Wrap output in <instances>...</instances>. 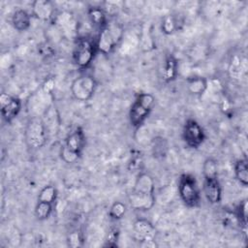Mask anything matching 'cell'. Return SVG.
<instances>
[{
  "instance_id": "obj_1",
  "label": "cell",
  "mask_w": 248,
  "mask_h": 248,
  "mask_svg": "<svg viewBox=\"0 0 248 248\" xmlns=\"http://www.w3.org/2000/svg\"><path fill=\"white\" fill-rule=\"evenodd\" d=\"M131 208L139 211H148L155 205V182L147 172H140L128 196Z\"/></svg>"
},
{
  "instance_id": "obj_2",
  "label": "cell",
  "mask_w": 248,
  "mask_h": 248,
  "mask_svg": "<svg viewBox=\"0 0 248 248\" xmlns=\"http://www.w3.org/2000/svg\"><path fill=\"white\" fill-rule=\"evenodd\" d=\"M98 53L96 39L90 36L78 37L76 40L72 59L73 63L80 70L87 69Z\"/></svg>"
},
{
  "instance_id": "obj_3",
  "label": "cell",
  "mask_w": 248,
  "mask_h": 248,
  "mask_svg": "<svg viewBox=\"0 0 248 248\" xmlns=\"http://www.w3.org/2000/svg\"><path fill=\"white\" fill-rule=\"evenodd\" d=\"M86 137L81 127L75 128L65 139L61 148V159L67 164H74L79 160L85 148Z\"/></svg>"
},
{
  "instance_id": "obj_4",
  "label": "cell",
  "mask_w": 248,
  "mask_h": 248,
  "mask_svg": "<svg viewBox=\"0 0 248 248\" xmlns=\"http://www.w3.org/2000/svg\"><path fill=\"white\" fill-rule=\"evenodd\" d=\"M155 106V97L151 93H139L129 109V121L134 129H139L148 118Z\"/></svg>"
},
{
  "instance_id": "obj_5",
  "label": "cell",
  "mask_w": 248,
  "mask_h": 248,
  "mask_svg": "<svg viewBox=\"0 0 248 248\" xmlns=\"http://www.w3.org/2000/svg\"><path fill=\"white\" fill-rule=\"evenodd\" d=\"M123 26L116 21H109L99 31L96 39L98 52L103 54L111 53L123 39Z\"/></svg>"
},
{
  "instance_id": "obj_6",
  "label": "cell",
  "mask_w": 248,
  "mask_h": 248,
  "mask_svg": "<svg viewBox=\"0 0 248 248\" xmlns=\"http://www.w3.org/2000/svg\"><path fill=\"white\" fill-rule=\"evenodd\" d=\"M178 195L181 202L189 208H194L201 203V189L195 175L182 173L177 182Z\"/></svg>"
},
{
  "instance_id": "obj_7",
  "label": "cell",
  "mask_w": 248,
  "mask_h": 248,
  "mask_svg": "<svg viewBox=\"0 0 248 248\" xmlns=\"http://www.w3.org/2000/svg\"><path fill=\"white\" fill-rule=\"evenodd\" d=\"M25 142L31 149H40L46 143V132L44 121L39 117L28 120L24 132Z\"/></svg>"
},
{
  "instance_id": "obj_8",
  "label": "cell",
  "mask_w": 248,
  "mask_h": 248,
  "mask_svg": "<svg viewBox=\"0 0 248 248\" xmlns=\"http://www.w3.org/2000/svg\"><path fill=\"white\" fill-rule=\"evenodd\" d=\"M97 88L95 78L89 74H83L77 77L71 83L72 96L79 102L89 101Z\"/></svg>"
},
{
  "instance_id": "obj_9",
  "label": "cell",
  "mask_w": 248,
  "mask_h": 248,
  "mask_svg": "<svg viewBox=\"0 0 248 248\" xmlns=\"http://www.w3.org/2000/svg\"><path fill=\"white\" fill-rule=\"evenodd\" d=\"M205 132L202 125L194 118H188L182 128V140L186 146L198 149L205 140Z\"/></svg>"
},
{
  "instance_id": "obj_10",
  "label": "cell",
  "mask_w": 248,
  "mask_h": 248,
  "mask_svg": "<svg viewBox=\"0 0 248 248\" xmlns=\"http://www.w3.org/2000/svg\"><path fill=\"white\" fill-rule=\"evenodd\" d=\"M0 107L3 120L7 123H11L19 114L22 103L18 97L11 96L8 93H1Z\"/></svg>"
},
{
  "instance_id": "obj_11",
  "label": "cell",
  "mask_w": 248,
  "mask_h": 248,
  "mask_svg": "<svg viewBox=\"0 0 248 248\" xmlns=\"http://www.w3.org/2000/svg\"><path fill=\"white\" fill-rule=\"evenodd\" d=\"M133 232L135 239L141 243H147V245H149L148 243L155 240L156 229L147 219H137L133 224Z\"/></svg>"
},
{
  "instance_id": "obj_12",
  "label": "cell",
  "mask_w": 248,
  "mask_h": 248,
  "mask_svg": "<svg viewBox=\"0 0 248 248\" xmlns=\"http://www.w3.org/2000/svg\"><path fill=\"white\" fill-rule=\"evenodd\" d=\"M202 192L211 204H218L222 201L223 191L221 183L217 176H203L202 181Z\"/></svg>"
},
{
  "instance_id": "obj_13",
  "label": "cell",
  "mask_w": 248,
  "mask_h": 248,
  "mask_svg": "<svg viewBox=\"0 0 248 248\" xmlns=\"http://www.w3.org/2000/svg\"><path fill=\"white\" fill-rule=\"evenodd\" d=\"M31 7V15L41 21H53L57 15L53 3L48 0H36Z\"/></svg>"
},
{
  "instance_id": "obj_14",
  "label": "cell",
  "mask_w": 248,
  "mask_h": 248,
  "mask_svg": "<svg viewBox=\"0 0 248 248\" xmlns=\"http://www.w3.org/2000/svg\"><path fill=\"white\" fill-rule=\"evenodd\" d=\"M178 74V62L175 56L171 53L166 55L163 70H162V78L165 82L173 81Z\"/></svg>"
},
{
  "instance_id": "obj_15",
  "label": "cell",
  "mask_w": 248,
  "mask_h": 248,
  "mask_svg": "<svg viewBox=\"0 0 248 248\" xmlns=\"http://www.w3.org/2000/svg\"><path fill=\"white\" fill-rule=\"evenodd\" d=\"M32 16L24 9H17L12 16L13 27L18 32H24L31 26Z\"/></svg>"
},
{
  "instance_id": "obj_16",
  "label": "cell",
  "mask_w": 248,
  "mask_h": 248,
  "mask_svg": "<svg viewBox=\"0 0 248 248\" xmlns=\"http://www.w3.org/2000/svg\"><path fill=\"white\" fill-rule=\"evenodd\" d=\"M208 87V81L203 77H190L186 78L187 91L194 96H202Z\"/></svg>"
},
{
  "instance_id": "obj_17",
  "label": "cell",
  "mask_w": 248,
  "mask_h": 248,
  "mask_svg": "<svg viewBox=\"0 0 248 248\" xmlns=\"http://www.w3.org/2000/svg\"><path fill=\"white\" fill-rule=\"evenodd\" d=\"M87 15H88V18L90 20V22L99 29V31L105 27L107 25V23L108 22V14L107 12L99 6H93L90 7L87 11Z\"/></svg>"
},
{
  "instance_id": "obj_18",
  "label": "cell",
  "mask_w": 248,
  "mask_h": 248,
  "mask_svg": "<svg viewBox=\"0 0 248 248\" xmlns=\"http://www.w3.org/2000/svg\"><path fill=\"white\" fill-rule=\"evenodd\" d=\"M233 171L236 180L243 187L248 185V161L246 158H240L233 165Z\"/></svg>"
},
{
  "instance_id": "obj_19",
  "label": "cell",
  "mask_w": 248,
  "mask_h": 248,
  "mask_svg": "<svg viewBox=\"0 0 248 248\" xmlns=\"http://www.w3.org/2000/svg\"><path fill=\"white\" fill-rule=\"evenodd\" d=\"M53 207H54V203L43 202V201H37V203H36L35 209H34L35 217L39 221H44V220L48 219L50 217V215L52 214Z\"/></svg>"
},
{
  "instance_id": "obj_20",
  "label": "cell",
  "mask_w": 248,
  "mask_h": 248,
  "mask_svg": "<svg viewBox=\"0 0 248 248\" xmlns=\"http://www.w3.org/2000/svg\"><path fill=\"white\" fill-rule=\"evenodd\" d=\"M57 197H58V191L57 189L53 186V185H46L44 186L39 195H38V199L37 201H43V202H51L54 203L57 201Z\"/></svg>"
},
{
  "instance_id": "obj_21",
  "label": "cell",
  "mask_w": 248,
  "mask_h": 248,
  "mask_svg": "<svg viewBox=\"0 0 248 248\" xmlns=\"http://www.w3.org/2000/svg\"><path fill=\"white\" fill-rule=\"evenodd\" d=\"M234 215L240 227L244 231H246L247 229V201L246 200L239 202V203L235 207Z\"/></svg>"
},
{
  "instance_id": "obj_22",
  "label": "cell",
  "mask_w": 248,
  "mask_h": 248,
  "mask_svg": "<svg viewBox=\"0 0 248 248\" xmlns=\"http://www.w3.org/2000/svg\"><path fill=\"white\" fill-rule=\"evenodd\" d=\"M177 29V21L175 17L171 15L165 16L162 19L161 23V30L165 35H171Z\"/></svg>"
},
{
  "instance_id": "obj_23",
  "label": "cell",
  "mask_w": 248,
  "mask_h": 248,
  "mask_svg": "<svg viewBox=\"0 0 248 248\" xmlns=\"http://www.w3.org/2000/svg\"><path fill=\"white\" fill-rule=\"evenodd\" d=\"M126 210H127V205L120 201H116L111 204L108 211V216L112 220L117 221V220H120L122 217H124Z\"/></svg>"
},
{
  "instance_id": "obj_24",
  "label": "cell",
  "mask_w": 248,
  "mask_h": 248,
  "mask_svg": "<svg viewBox=\"0 0 248 248\" xmlns=\"http://www.w3.org/2000/svg\"><path fill=\"white\" fill-rule=\"evenodd\" d=\"M229 74L232 77V78H239L240 75L242 73V62L241 58L238 55H234L231 58L230 64H229Z\"/></svg>"
},
{
  "instance_id": "obj_25",
  "label": "cell",
  "mask_w": 248,
  "mask_h": 248,
  "mask_svg": "<svg viewBox=\"0 0 248 248\" xmlns=\"http://www.w3.org/2000/svg\"><path fill=\"white\" fill-rule=\"evenodd\" d=\"M203 176H217L218 175V164L213 158H206L202 165Z\"/></svg>"
},
{
  "instance_id": "obj_26",
  "label": "cell",
  "mask_w": 248,
  "mask_h": 248,
  "mask_svg": "<svg viewBox=\"0 0 248 248\" xmlns=\"http://www.w3.org/2000/svg\"><path fill=\"white\" fill-rule=\"evenodd\" d=\"M67 244L72 248L81 247L83 245V236L81 232L75 230L69 232L67 235Z\"/></svg>"
},
{
  "instance_id": "obj_27",
  "label": "cell",
  "mask_w": 248,
  "mask_h": 248,
  "mask_svg": "<svg viewBox=\"0 0 248 248\" xmlns=\"http://www.w3.org/2000/svg\"><path fill=\"white\" fill-rule=\"evenodd\" d=\"M118 236H119V231L117 229H111L108 232V244L106 246H109V247H114L117 246L116 242L118 240Z\"/></svg>"
},
{
  "instance_id": "obj_28",
  "label": "cell",
  "mask_w": 248,
  "mask_h": 248,
  "mask_svg": "<svg viewBox=\"0 0 248 248\" xmlns=\"http://www.w3.org/2000/svg\"><path fill=\"white\" fill-rule=\"evenodd\" d=\"M55 88V78L53 77L47 78L43 83V91L46 94H51Z\"/></svg>"
}]
</instances>
